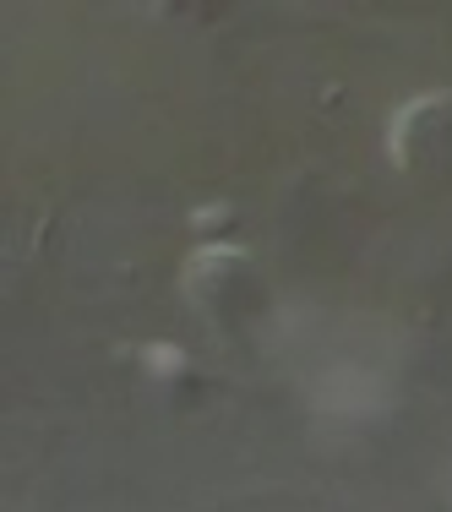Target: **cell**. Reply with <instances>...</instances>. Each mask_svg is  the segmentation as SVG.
<instances>
[{"label":"cell","mask_w":452,"mask_h":512,"mask_svg":"<svg viewBox=\"0 0 452 512\" xmlns=\"http://www.w3.org/2000/svg\"><path fill=\"white\" fill-rule=\"evenodd\" d=\"M235 256H240V246H202V251L186 262V284H202L207 273H218V267H229Z\"/></svg>","instance_id":"obj_2"},{"label":"cell","mask_w":452,"mask_h":512,"mask_svg":"<svg viewBox=\"0 0 452 512\" xmlns=\"http://www.w3.org/2000/svg\"><path fill=\"white\" fill-rule=\"evenodd\" d=\"M436 104H442V93H425V99H414L409 109L393 115V131H387V153H393V164H409V131H414V120H420L425 109H436Z\"/></svg>","instance_id":"obj_1"},{"label":"cell","mask_w":452,"mask_h":512,"mask_svg":"<svg viewBox=\"0 0 452 512\" xmlns=\"http://www.w3.org/2000/svg\"><path fill=\"white\" fill-rule=\"evenodd\" d=\"M142 365H148L153 376H175V371H186V355H180L175 344H148L142 349Z\"/></svg>","instance_id":"obj_3"}]
</instances>
